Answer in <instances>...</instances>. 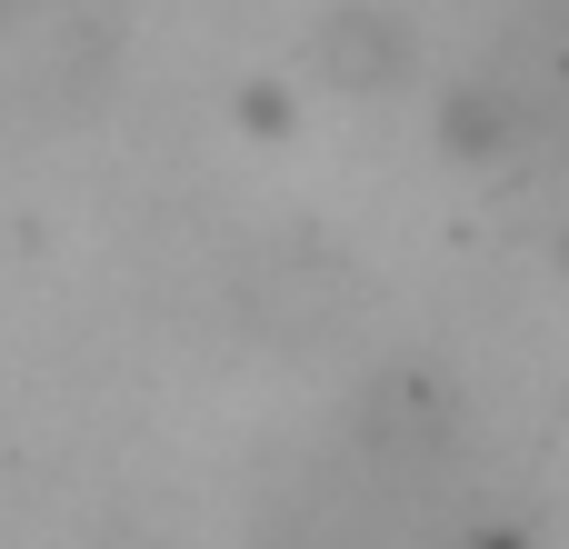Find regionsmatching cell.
Listing matches in <instances>:
<instances>
[{"mask_svg":"<svg viewBox=\"0 0 569 549\" xmlns=\"http://www.w3.org/2000/svg\"><path fill=\"white\" fill-rule=\"evenodd\" d=\"M320 70H330V90H390L400 70H410V30L390 20V10H370V0H350V10H330V30H320Z\"/></svg>","mask_w":569,"mask_h":549,"instance_id":"obj_1","label":"cell"},{"mask_svg":"<svg viewBox=\"0 0 569 549\" xmlns=\"http://www.w3.org/2000/svg\"><path fill=\"white\" fill-rule=\"evenodd\" d=\"M440 140H450V150H470V160L510 150V140H520V90H510V80H460V90H450V110H440Z\"/></svg>","mask_w":569,"mask_h":549,"instance_id":"obj_2","label":"cell"}]
</instances>
